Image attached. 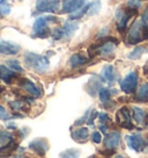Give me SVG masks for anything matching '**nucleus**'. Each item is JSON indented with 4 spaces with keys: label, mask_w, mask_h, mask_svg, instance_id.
Segmentation results:
<instances>
[{
    "label": "nucleus",
    "mask_w": 148,
    "mask_h": 158,
    "mask_svg": "<svg viewBox=\"0 0 148 158\" xmlns=\"http://www.w3.org/2000/svg\"><path fill=\"white\" fill-rule=\"evenodd\" d=\"M58 22V19L53 15H49V16H41V18L36 19L33 26V31H34V36L37 38H46L49 36H51L52 31L50 28V23Z\"/></svg>",
    "instance_id": "2"
},
{
    "label": "nucleus",
    "mask_w": 148,
    "mask_h": 158,
    "mask_svg": "<svg viewBox=\"0 0 148 158\" xmlns=\"http://www.w3.org/2000/svg\"><path fill=\"white\" fill-rule=\"evenodd\" d=\"M92 140L94 143H96V144L101 143V142H102V134H101L100 132H94L92 135Z\"/></svg>",
    "instance_id": "31"
},
{
    "label": "nucleus",
    "mask_w": 148,
    "mask_h": 158,
    "mask_svg": "<svg viewBox=\"0 0 148 158\" xmlns=\"http://www.w3.org/2000/svg\"><path fill=\"white\" fill-rule=\"evenodd\" d=\"M135 99L138 102H148V82L144 83L137 92Z\"/></svg>",
    "instance_id": "21"
},
{
    "label": "nucleus",
    "mask_w": 148,
    "mask_h": 158,
    "mask_svg": "<svg viewBox=\"0 0 148 158\" xmlns=\"http://www.w3.org/2000/svg\"><path fill=\"white\" fill-rule=\"evenodd\" d=\"M119 143H120V134L118 132H111L105 136L104 145L107 149L116 150V148L119 147Z\"/></svg>",
    "instance_id": "13"
},
{
    "label": "nucleus",
    "mask_w": 148,
    "mask_h": 158,
    "mask_svg": "<svg viewBox=\"0 0 148 158\" xmlns=\"http://www.w3.org/2000/svg\"><path fill=\"white\" fill-rule=\"evenodd\" d=\"M80 157V151L78 149H67L65 151L60 152L59 158H79Z\"/></svg>",
    "instance_id": "25"
},
{
    "label": "nucleus",
    "mask_w": 148,
    "mask_h": 158,
    "mask_svg": "<svg viewBox=\"0 0 148 158\" xmlns=\"http://www.w3.org/2000/svg\"><path fill=\"white\" fill-rule=\"evenodd\" d=\"M2 16H4V14H2V13H1V10H0V19H1V18H2Z\"/></svg>",
    "instance_id": "40"
},
{
    "label": "nucleus",
    "mask_w": 148,
    "mask_h": 158,
    "mask_svg": "<svg viewBox=\"0 0 148 158\" xmlns=\"http://www.w3.org/2000/svg\"><path fill=\"white\" fill-rule=\"evenodd\" d=\"M14 158H28V157H23V156H15Z\"/></svg>",
    "instance_id": "39"
},
{
    "label": "nucleus",
    "mask_w": 148,
    "mask_h": 158,
    "mask_svg": "<svg viewBox=\"0 0 148 158\" xmlns=\"http://www.w3.org/2000/svg\"><path fill=\"white\" fill-rule=\"evenodd\" d=\"M113 158H124V157H123V156H120V155H116Z\"/></svg>",
    "instance_id": "37"
},
{
    "label": "nucleus",
    "mask_w": 148,
    "mask_h": 158,
    "mask_svg": "<svg viewBox=\"0 0 148 158\" xmlns=\"http://www.w3.org/2000/svg\"><path fill=\"white\" fill-rule=\"evenodd\" d=\"M15 77V72L5 65H0V80L5 81L6 83H11Z\"/></svg>",
    "instance_id": "18"
},
{
    "label": "nucleus",
    "mask_w": 148,
    "mask_h": 158,
    "mask_svg": "<svg viewBox=\"0 0 148 158\" xmlns=\"http://www.w3.org/2000/svg\"><path fill=\"white\" fill-rule=\"evenodd\" d=\"M98 120H100L101 123H107V121H110V118L109 115L107 113H98Z\"/></svg>",
    "instance_id": "33"
},
{
    "label": "nucleus",
    "mask_w": 148,
    "mask_h": 158,
    "mask_svg": "<svg viewBox=\"0 0 148 158\" xmlns=\"http://www.w3.org/2000/svg\"><path fill=\"white\" fill-rule=\"evenodd\" d=\"M137 14V9L133 8H128L126 7V9H122L118 8L115 13V19L117 21V29L119 32H124L125 29L127 28V24H128V21L130 19Z\"/></svg>",
    "instance_id": "3"
},
{
    "label": "nucleus",
    "mask_w": 148,
    "mask_h": 158,
    "mask_svg": "<svg viewBox=\"0 0 148 158\" xmlns=\"http://www.w3.org/2000/svg\"><path fill=\"white\" fill-rule=\"evenodd\" d=\"M146 52H147V48H145V46H137L127 57L131 60H137V59H140V58L142 57V54Z\"/></svg>",
    "instance_id": "22"
},
{
    "label": "nucleus",
    "mask_w": 148,
    "mask_h": 158,
    "mask_svg": "<svg viewBox=\"0 0 148 158\" xmlns=\"http://www.w3.org/2000/svg\"><path fill=\"white\" fill-rule=\"evenodd\" d=\"M127 145L131 149H133L137 152H141L145 148V141L144 137L140 133H134L133 135H127L125 137Z\"/></svg>",
    "instance_id": "8"
},
{
    "label": "nucleus",
    "mask_w": 148,
    "mask_h": 158,
    "mask_svg": "<svg viewBox=\"0 0 148 158\" xmlns=\"http://www.w3.org/2000/svg\"><path fill=\"white\" fill-rule=\"evenodd\" d=\"M89 61V59L87 57H85L81 53H74L72 54L70 58V66L72 68H78V67H81L83 65H86L87 62Z\"/></svg>",
    "instance_id": "16"
},
{
    "label": "nucleus",
    "mask_w": 148,
    "mask_h": 158,
    "mask_svg": "<svg viewBox=\"0 0 148 158\" xmlns=\"http://www.w3.org/2000/svg\"><path fill=\"white\" fill-rule=\"evenodd\" d=\"M101 10V1L100 0H96V1H93L89 4V9H88V14L87 16H93L95 14L100 13Z\"/></svg>",
    "instance_id": "24"
},
{
    "label": "nucleus",
    "mask_w": 148,
    "mask_h": 158,
    "mask_svg": "<svg viewBox=\"0 0 148 158\" xmlns=\"http://www.w3.org/2000/svg\"><path fill=\"white\" fill-rule=\"evenodd\" d=\"M86 5V0H63V12L64 13H74Z\"/></svg>",
    "instance_id": "11"
},
{
    "label": "nucleus",
    "mask_w": 148,
    "mask_h": 158,
    "mask_svg": "<svg viewBox=\"0 0 148 158\" xmlns=\"http://www.w3.org/2000/svg\"><path fill=\"white\" fill-rule=\"evenodd\" d=\"M109 34V29H107V28H103L102 30L98 32V38H102V37H107Z\"/></svg>",
    "instance_id": "34"
},
{
    "label": "nucleus",
    "mask_w": 148,
    "mask_h": 158,
    "mask_svg": "<svg viewBox=\"0 0 148 158\" xmlns=\"http://www.w3.org/2000/svg\"><path fill=\"white\" fill-rule=\"evenodd\" d=\"M23 61L29 69L34 70L35 73L43 74L45 72H48L50 68V60L46 56L37 54V53L27 52L23 56Z\"/></svg>",
    "instance_id": "1"
},
{
    "label": "nucleus",
    "mask_w": 148,
    "mask_h": 158,
    "mask_svg": "<svg viewBox=\"0 0 148 158\" xmlns=\"http://www.w3.org/2000/svg\"><path fill=\"white\" fill-rule=\"evenodd\" d=\"M20 87H21L23 90H26L28 94H30L31 96L36 97V98H38V97L42 96V90L36 85L33 81L28 79H22L20 81Z\"/></svg>",
    "instance_id": "12"
},
{
    "label": "nucleus",
    "mask_w": 148,
    "mask_h": 158,
    "mask_svg": "<svg viewBox=\"0 0 148 158\" xmlns=\"http://www.w3.org/2000/svg\"><path fill=\"white\" fill-rule=\"evenodd\" d=\"M72 137L73 140H75L76 142L80 143H85L89 137V131L86 127H80L78 129H75L72 132Z\"/></svg>",
    "instance_id": "17"
},
{
    "label": "nucleus",
    "mask_w": 148,
    "mask_h": 158,
    "mask_svg": "<svg viewBox=\"0 0 148 158\" xmlns=\"http://www.w3.org/2000/svg\"><path fill=\"white\" fill-rule=\"evenodd\" d=\"M12 140H13L12 134H9L8 132H5V131H0V147L9 143Z\"/></svg>",
    "instance_id": "26"
},
{
    "label": "nucleus",
    "mask_w": 148,
    "mask_h": 158,
    "mask_svg": "<svg viewBox=\"0 0 148 158\" xmlns=\"http://www.w3.org/2000/svg\"><path fill=\"white\" fill-rule=\"evenodd\" d=\"M0 10L4 15H8L11 13V6L8 4V0H0Z\"/></svg>",
    "instance_id": "29"
},
{
    "label": "nucleus",
    "mask_w": 148,
    "mask_h": 158,
    "mask_svg": "<svg viewBox=\"0 0 148 158\" xmlns=\"http://www.w3.org/2000/svg\"><path fill=\"white\" fill-rule=\"evenodd\" d=\"M5 90V88L2 87V85H0V92H2Z\"/></svg>",
    "instance_id": "38"
},
{
    "label": "nucleus",
    "mask_w": 148,
    "mask_h": 158,
    "mask_svg": "<svg viewBox=\"0 0 148 158\" xmlns=\"http://www.w3.org/2000/svg\"><path fill=\"white\" fill-rule=\"evenodd\" d=\"M29 149H31L39 156H44L49 150V143L45 139H35L29 143Z\"/></svg>",
    "instance_id": "10"
},
{
    "label": "nucleus",
    "mask_w": 148,
    "mask_h": 158,
    "mask_svg": "<svg viewBox=\"0 0 148 158\" xmlns=\"http://www.w3.org/2000/svg\"><path fill=\"white\" fill-rule=\"evenodd\" d=\"M102 76L104 81H107L108 83L112 84L115 81H116V68L112 66V65H105L102 69Z\"/></svg>",
    "instance_id": "15"
},
{
    "label": "nucleus",
    "mask_w": 148,
    "mask_h": 158,
    "mask_svg": "<svg viewBox=\"0 0 148 158\" xmlns=\"http://www.w3.org/2000/svg\"><path fill=\"white\" fill-rule=\"evenodd\" d=\"M144 70H145V73H146V75H148V62H147V65L145 66Z\"/></svg>",
    "instance_id": "36"
},
{
    "label": "nucleus",
    "mask_w": 148,
    "mask_h": 158,
    "mask_svg": "<svg viewBox=\"0 0 148 158\" xmlns=\"http://www.w3.org/2000/svg\"><path fill=\"white\" fill-rule=\"evenodd\" d=\"M98 97H100V99L102 103L108 104L110 102V98H111V91H110V89L101 88L100 91H98Z\"/></svg>",
    "instance_id": "23"
},
{
    "label": "nucleus",
    "mask_w": 148,
    "mask_h": 158,
    "mask_svg": "<svg viewBox=\"0 0 148 158\" xmlns=\"http://www.w3.org/2000/svg\"><path fill=\"white\" fill-rule=\"evenodd\" d=\"M18 148V144L14 142V140H12L9 143L0 147V157H7V156H11L12 152H14V150Z\"/></svg>",
    "instance_id": "20"
},
{
    "label": "nucleus",
    "mask_w": 148,
    "mask_h": 158,
    "mask_svg": "<svg viewBox=\"0 0 148 158\" xmlns=\"http://www.w3.org/2000/svg\"><path fill=\"white\" fill-rule=\"evenodd\" d=\"M116 121L123 128H127V129H132L133 128L130 110L127 107H125V106L117 111V113H116Z\"/></svg>",
    "instance_id": "7"
},
{
    "label": "nucleus",
    "mask_w": 148,
    "mask_h": 158,
    "mask_svg": "<svg viewBox=\"0 0 148 158\" xmlns=\"http://www.w3.org/2000/svg\"><path fill=\"white\" fill-rule=\"evenodd\" d=\"M8 119H11V117L7 113L6 109H5L4 106L0 105V120H8Z\"/></svg>",
    "instance_id": "32"
},
{
    "label": "nucleus",
    "mask_w": 148,
    "mask_h": 158,
    "mask_svg": "<svg viewBox=\"0 0 148 158\" xmlns=\"http://www.w3.org/2000/svg\"><path fill=\"white\" fill-rule=\"evenodd\" d=\"M7 128H9V129H15L16 126H15V123H8V125H7Z\"/></svg>",
    "instance_id": "35"
},
{
    "label": "nucleus",
    "mask_w": 148,
    "mask_h": 158,
    "mask_svg": "<svg viewBox=\"0 0 148 158\" xmlns=\"http://www.w3.org/2000/svg\"><path fill=\"white\" fill-rule=\"evenodd\" d=\"M7 66L14 72H19V73L23 72V68H22V66L20 65V62L18 60H7Z\"/></svg>",
    "instance_id": "27"
},
{
    "label": "nucleus",
    "mask_w": 148,
    "mask_h": 158,
    "mask_svg": "<svg viewBox=\"0 0 148 158\" xmlns=\"http://www.w3.org/2000/svg\"><path fill=\"white\" fill-rule=\"evenodd\" d=\"M138 81H139V76L137 72H131L120 81V89L125 94H133L137 90L138 87Z\"/></svg>",
    "instance_id": "5"
},
{
    "label": "nucleus",
    "mask_w": 148,
    "mask_h": 158,
    "mask_svg": "<svg viewBox=\"0 0 148 158\" xmlns=\"http://www.w3.org/2000/svg\"><path fill=\"white\" fill-rule=\"evenodd\" d=\"M133 118L138 123L144 125L148 121V114L146 111L140 107H133Z\"/></svg>",
    "instance_id": "19"
},
{
    "label": "nucleus",
    "mask_w": 148,
    "mask_h": 158,
    "mask_svg": "<svg viewBox=\"0 0 148 158\" xmlns=\"http://www.w3.org/2000/svg\"><path fill=\"white\" fill-rule=\"evenodd\" d=\"M142 40H144V26L141 20H138L131 26L130 30L127 32L126 43L127 45H134Z\"/></svg>",
    "instance_id": "4"
},
{
    "label": "nucleus",
    "mask_w": 148,
    "mask_h": 158,
    "mask_svg": "<svg viewBox=\"0 0 148 158\" xmlns=\"http://www.w3.org/2000/svg\"><path fill=\"white\" fill-rule=\"evenodd\" d=\"M79 29V23L76 21H68V22H66L64 26L59 28V30H60V35H61V40H70L72 38L74 35V32Z\"/></svg>",
    "instance_id": "9"
},
{
    "label": "nucleus",
    "mask_w": 148,
    "mask_h": 158,
    "mask_svg": "<svg viewBox=\"0 0 148 158\" xmlns=\"http://www.w3.org/2000/svg\"><path fill=\"white\" fill-rule=\"evenodd\" d=\"M9 106L12 107V110L14 111H23V109L26 107V103L23 101H14L9 102Z\"/></svg>",
    "instance_id": "28"
},
{
    "label": "nucleus",
    "mask_w": 148,
    "mask_h": 158,
    "mask_svg": "<svg viewBox=\"0 0 148 158\" xmlns=\"http://www.w3.org/2000/svg\"><path fill=\"white\" fill-rule=\"evenodd\" d=\"M21 50L20 45L12 43V42H5V40H0V53L6 54V56H13L16 54Z\"/></svg>",
    "instance_id": "14"
},
{
    "label": "nucleus",
    "mask_w": 148,
    "mask_h": 158,
    "mask_svg": "<svg viewBox=\"0 0 148 158\" xmlns=\"http://www.w3.org/2000/svg\"><path fill=\"white\" fill-rule=\"evenodd\" d=\"M141 0H128L127 1V7L128 8H133V9H139L141 7Z\"/></svg>",
    "instance_id": "30"
},
{
    "label": "nucleus",
    "mask_w": 148,
    "mask_h": 158,
    "mask_svg": "<svg viewBox=\"0 0 148 158\" xmlns=\"http://www.w3.org/2000/svg\"><path fill=\"white\" fill-rule=\"evenodd\" d=\"M61 0H36V9L39 13H56L59 10Z\"/></svg>",
    "instance_id": "6"
}]
</instances>
